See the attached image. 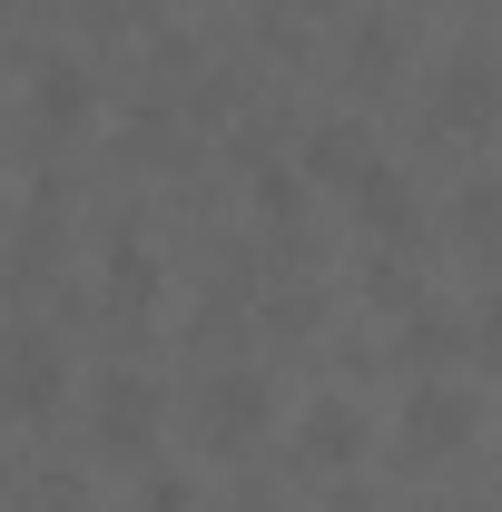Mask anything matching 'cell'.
<instances>
[{
  "mask_svg": "<svg viewBox=\"0 0 502 512\" xmlns=\"http://www.w3.org/2000/svg\"><path fill=\"white\" fill-rule=\"evenodd\" d=\"M443 99H453V119H463V128H473V119H493V69H483V60H453Z\"/></svg>",
  "mask_w": 502,
  "mask_h": 512,
  "instance_id": "cell-1",
  "label": "cell"
},
{
  "mask_svg": "<svg viewBox=\"0 0 502 512\" xmlns=\"http://www.w3.org/2000/svg\"><path fill=\"white\" fill-rule=\"evenodd\" d=\"M109 434H148V394L138 384H109Z\"/></svg>",
  "mask_w": 502,
  "mask_h": 512,
  "instance_id": "cell-2",
  "label": "cell"
},
{
  "mask_svg": "<svg viewBox=\"0 0 502 512\" xmlns=\"http://www.w3.org/2000/svg\"><path fill=\"white\" fill-rule=\"evenodd\" d=\"M40 109H60V119L79 109V69H40Z\"/></svg>",
  "mask_w": 502,
  "mask_h": 512,
  "instance_id": "cell-4",
  "label": "cell"
},
{
  "mask_svg": "<svg viewBox=\"0 0 502 512\" xmlns=\"http://www.w3.org/2000/svg\"><path fill=\"white\" fill-rule=\"evenodd\" d=\"M306 444H315V453H345V444H355V424H345V404H315Z\"/></svg>",
  "mask_w": 502,
  "mask_h": 512,
  "instance_id": "cell-3",
  "label": "cell"
}]
</instances>
